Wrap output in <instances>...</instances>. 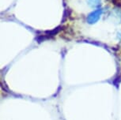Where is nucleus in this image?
Wrapping results in <instances>:
<instances>
[{"instance_id":"1","label":"nucleus","mask_w":121,"mask_h":120,"mask_svg":"<svg viewBox=\"0 0 121 120\" xmlns=\"http://www.w3.org/2000/svg\"><path fill=\"white\" fill-rule=\"evenodd\" d=\"M102 13H103V11H102L101 9H97V10L92 11L90 13L88 14L86 21L90 25L97 23L98 20L100 18V16L102 15Z\"/></svg>"},{"instance_id":"2","label":"nucleus","mask_w":121,"mask_h":120,"mask_svg":"<svg viewBox=\"0 0 121 120\" xmlns=\"http://www.w3.org/2000/svg\"><path fill=\"white\" fill-rule=\"evenodd\" d=\"M61 30H63V27L58 26V27H56V29H52V30L47 31L46 33H45L44 36H45V37H46V39H50V38H52L53 37H55V36H56Z\"/></svg>"},{"instance_id":"3","label":"nucleus","mask_w":121,"mask_h":120,"mask_svg":"<svg viewBox=\"0 0 121 120\" xmlns=\"http://www.w3.org/2000/svg\"><path fill=\"white\" fill-rule=\"evenodd\" d=\"M88 5L92 8H97L101 5V0H87Z\"/></svg>"},{"instance_id":"4","label":"nucleus","mask_w":121,"mask_h":120,"mask_svg":"<svg viewBox=\"0 0 121 120\" xmlns=\"http://www.w3.org/2000/svg\"><path fill=\"white\" fill-rule=\"evenodd\" d=\"M120 78H116L115 80L113 81V83H114V85H116V87H118V85H119V84H120Z\"/></svg>"}]
</instances>
